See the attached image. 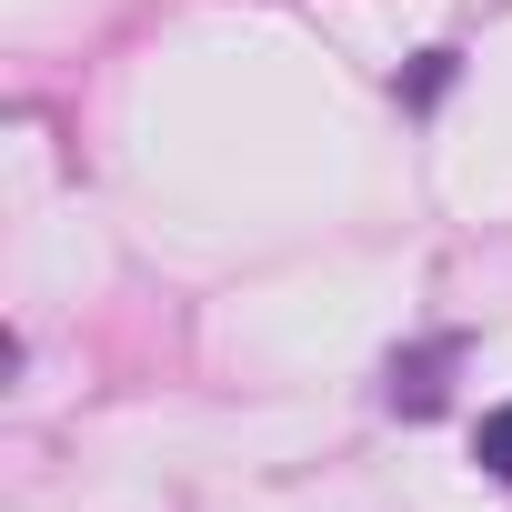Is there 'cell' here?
Returning a JSON list of instances; mask_svg holds the SVG:
<instances>
[{
  "label": "cell",
  "instance_id": "1",
  "mask_svg": "<svg viewBox=\"0 0 512 512\" xmlns=\"http://www.w3.org/2000/svg\"><path fill=\"white\" fill-rule=\"evenodd\" d=\"M452 362H462V332L402 352V362H392V412H442V372H452Z\"/></svg>",
  "mask_w": 512,
  "mask_h": 512
},
{
  "label": "cell",
  "instance_id": "2",
  "mask_svg": "<svg viewBox=\"0 0 512 512\" xmlns=\"http://www.w3.org/2000/svg\"><path fill=\"white\" fill-rule=\"evenodd\" d=\"M472 462H482L492 482H512V402H502V412H482V442H472Z\"/></svg>",
  "mask_w": 512,
  "mask_h": 512
},
{
  "label": "cell",
  "instance_id": "3",
  "mask_svg": "<svg viewBox=\"0 0 512 512\" xmlns=\"http://www.w3.org/2000/svg\"><path fill=\"white\" fill-rule=\"evenodd\" d=\"M442 81H452V51H422V71H412V101H442Z\"/></svg>",
  "mask_w": 512,
  "mask_h": 512
}]
</instances>
